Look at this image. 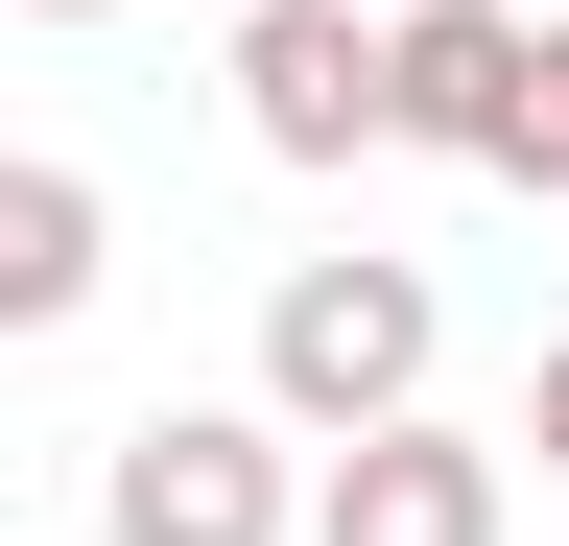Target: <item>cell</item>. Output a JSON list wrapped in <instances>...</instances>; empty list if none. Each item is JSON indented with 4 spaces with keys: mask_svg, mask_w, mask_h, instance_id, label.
Instances as JSON below:
<instances>
[{
    "mask_svg": "<svg viewBox=\"0 0 569 546\" xmlns=\"http://www.w3.org/2000/svg\"><path fill=\"white\" fill-rule=\"evenodd\" d=\"M427 357H451L427 261H284V286H261V428H284V451L403 428V404H427Z\"/></svg>",
    "mask_w": 569,
    "mask_h": 546,
    "instance_id": "obj_1",
    "label": "cell"
},
{
    "mask_svg": "<svg viewBox=\"0 0 569 546\" xmlns=\"http://www.w3.org/2000/svg\"><path fill=\"white\" fill-rule=\"evenodd\" d=\"M96 523H119V546H284L309 475H284L261 404H142V428L96 451Z\"/></svg>",
    "mask_w": 569,
    "mask_h": 546,
    "instance_id": "obj_2",
    "label": "cell"
},
{
    "mask_svg": "<svg viewBox=\"0 0 569 546\" xmlns=\"http://www.w3.org/2000/svg\"><path fill=\"white\" fill-rule=\"evenodd\" d=\"M380 143H451V167L522 143V0H380Z\"/></svg>",
    "mask_w": 569,
    "mask_h": 546,
    "instance_id": "obj_3",
    "label": "cell"
},
{
    "mask_svg": "<svg viewBox=\"0 0 569 546\" xmlns=\"http://www.w3.org/2000/svg\"><path fill=\"white\" fill-rule=\"evenodd\" d=\"M238 119H261V167H356L380 143V0H261L238 24Z\"/></svg>",
    "mask_w": 569,
    "mask_h": 546,
    "instance_id": "obj_4",
    "label": "cell"
},
{
    "mask_svg": "<svg viewBox=\"0 0 569 546\" xmlns=\"http://www.w3.org/2000/svg\"><path fill=\"white\" fill-rule=\"evenodd\" d=\"M284 546H498V451L403 404V428H356V451L309 475V523H284Z\"/></svg>",
    "mask_w": 569,
    "mask_h": 546,
    "instance_id": "obj_5",
    "label": "cell"
},
{
    "mask_svg": "<svg viewBox=\"0 0 569 546\" xmlns=\"http://www.w3.org/2000/svg\"><path fill=\"white\" fill-rule=\"evenodd\" d=\"M96 261H119V215H96L71 167L0 143V332H71V309H96Z\"/></svg>",
    "mask_w": 569,
    "mask_h": 546,
    "instance_id": "obj_6",
    "label": "cell"
},
{
    "mask_svg": "<svg viewBox=\"0 0 569 546\" xmlns=\"http://www.w3.org/2000/svg\"><path fill=\"white\" fill-rule=\"evenodd\" d=\"M498 190H569V24H522V143H498Z\"/></svg>",
    "mask_w": 569,
    "mask_h": 546,
    "instance_id": "obj_7",
    "label": "cell"
},
{
    "mask_svg": "<svg viewBox=\"0 0 569 546\" xmlns=\"http://www.w3.org/2000/svg\"><path fill=\"white\" fill-rule=\"evenodd\" d=\"M522 451H546V475H569V332H546V404H522Z\"/></svg>",
    "mask_w": 569,
    "mask_h": 546,
    "instance_id": "obj_8",
    "label": "cell"
},
{
    "mask_svg": "<svg viewBox=\"0 0 569 546\" xmlns=\"http://www.w3.org/2000/svg\"><path fill=\"white\" fill-rule=\"evenodd\" d=\"M24 24H119V0H24Z\"/></svg>",
    "mask_w": 569,
    "mask_h": 546,
    "instance_id": "obj_9",
    "label": "cell"
}]
</instances>
